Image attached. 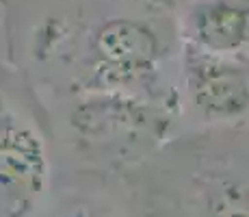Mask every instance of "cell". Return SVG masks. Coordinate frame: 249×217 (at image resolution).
<instances>
[{
	"instance_id": "1",
	"label": "cell",
	"mask_w": 249,
	"mask_h": 217,
	"mask_svg": "<svg viewBox=\"0 0 249 217\" xmlns=\"http://www.w3.org/2000/svg\"><path fill=\"white\" fill-rule=\"evenodd\" d=\"M162 41L154 26L137 18L113 16L89 37L91 80L87 89L122 91L150 100H165L160 91Z\"/></svg>"
},
{
	"instance_id": "2",
	"label": "cell",
	"mask_w": 249,
	"mask_h": 217,
	"mask_svg": "<svg viewBox=\"0 0 249 217\" xmlns=\"http://www.w3.org/2000/svg\"><path fill=\"white\" fill-rule=\"evenodd\" d=\"M70 124L91 146L117 148L119 154H128L132 148L150 150L159 146L169 130L171 109L165 100L87 89L71 111Z\"/></svg>"
},
{
	"instance_id": "3",
	"label": "cell",
	"mask_w": 249,
	"mask_h": 217,
	"mask_svg": "<svg viewBox=\"0 0 249 217\" xmlns=\"http://www.w3.org/2000/svg\"><path fill=\"white\" fill-rule=\"evenodd\" d=\"M39 133L0 96V217H33L48 189Z\"/></svg>"
},
{
	"instance_id": "4",
	"label": "cell",
	"mask_w": 249,
	"mask_h": 217,
	"mask_svg": "<svg viewBox=\"0 0 249 217\" xmlns=\"http://www.w3.org/2000/svg\"><path fill=\"white\" fill-rule=\"evenodd\" d=\"M182 80L191 104L210 124H241L247 118V57L217 55L180 43Z\"/></svg>"
},
{
	"instance_id": "5",
	"label": "cell",
	"mask_w": 249,
	"mask_h": 217,
	"mask_svg": "<svg viewBox=\"0 0 249 217\" xmlns=\"http://www.w3.org/2000/svg\"><path fill=\"white\" fill-rule=\"evenodd\" d=\"M180 43L247 57L249 0H189L178 22Z\"/></svg>"
},
{
	"instance_id": "6",
	"label": "cell",
	"mask_w": 249,
	"mask_h": 217,
	"mask_svg": "<svg viewBox=\"0 0 249 217\" xmlns=\"http://www.w3.org/2000/svg\"><path fill=\"white\" fill-rule=\"evenodd\" d=\"M52 217H111L102 206H95L87 200H74L65 202L63 206L54 209Z\"/></svg>"
}]
</instances>
